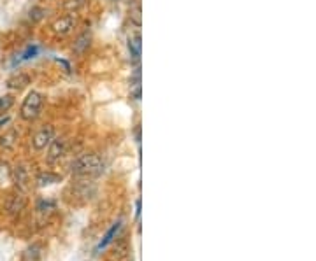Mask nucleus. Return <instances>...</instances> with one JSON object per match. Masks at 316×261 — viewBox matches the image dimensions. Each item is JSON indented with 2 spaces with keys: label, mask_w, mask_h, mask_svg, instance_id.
Here are the masks:
<instances>
[{
  "label": "nucleus",
  "mask_w": 316,
  "mask_h": 261,
  "mask_svg": "<svg viewBox=\"0 0 316 261\" xmlns=\"http://www.w3.org/2000/svg\"><path fill=\"white\" fill-rule=\"evenodd\" d=\"M81 4H83V0H72V2H69L70 7H74V9L78 7V5H81Z\"/></svg>",
  "instance_id": "obj_18"
},
{
  "label": "nucleus",
  "mask_w": 316,
  "mask_h": 261,
  "mask_svg": "<svg viewBox=\"0 0 316 261\" xmlns=\"http://www.w3.org/2000/svg\"><path fill=\"white\" fill-rule=\"evenodd\" d=\"M13 181H14V184H16L18 188L25 189L27 184L30 183L29 168H27L25 165H16V167L13 168Z\"/></svg>",
  "instance_id": "obj_7"
},
{
  "label": "nucleus",
  "mask_w": 316,
  "mask_h": 261,
  "mask_svg": "<svg viewBox=\"0 0 316 261\" xmlns=\"http://www.w3.org/2000/svg\"><path fill=\"white\" fill-rule=\"evenodd\" d=\"M76 23H78V16L76 14H65V16H60L53 25L51 28L57 35L63 37V35H69L72 30L76 28Z\"/></svg>",
  "instance_id": "obj_4"
},
{
  "label": "nucleus",
  "mask_w": 316,
  "mask_h": 261,
  "mask_svg": "<svg viewBox=\"0 0 316 261\" xmlns=\"http://www.w3.org/2000/svg\"><path fill=\"white\" fill-rule=\"evenodd\" d=\"M141 48H143V44H141V35H139V33L132 35L130 39H128V49H130V54H132V58H134V60H139Z\"/></svg>",
  "instance_id": "obj_13"
},
{
  "label": "nucleus",
  "mask_w": 316,
  "mask_h": 261,
  "mask_svg": "<svg viewBox=\"0 0 316 261\" xmlns=\"http://www.w3.org/2000/svg\"><path fill=\"white\" fill-rule=\"evenodd\" d=\"M14 105V97L13 95H0V114L7 112L11 107Z\"/></svg>",
  "instance_id": "obj_14"
},
{
  "label": "nucleus",
  "mask_w": 316,
  "mask_h": 261,
  "mask_svg": "<svg viewBox=\"0 0 316 261\" xmlns=\"http://www.w3.org/2000/svg\"><path fill=\"white\" fill-rule=\"evenodd\" d=\"M104 168H106V163L102 161V158L93 155V153L78 156L70 165L72 174L78 177H97L102 174Z\"/></svg>",
  "instance_id": "obj_1"
},
{
  "label": "nucleus",
  "mask_w": 316,
  "mask_h": 261,
  "mask_svg": "<svg viewBox=\"0 0 316 261\" xmlns=\"http://www.w3.org/2000/svg\"><path fill=\"white\" fill-rule=\"evenodd\" d=\"M7 123H9V118L0 119V128H2V127H5V125H7Z\"/></svg>",
  "instance_id": "obj_19"
},
{
  "label": "nucleus",
  "mask_w": 316,
  "mask_h": 261,
  "mask_svg": "<svg viewBox=\"0 0 316 261\" xmlns=\"http://www.w3.org/2000/svg\"><path fill=\"white\" fill-rule=\"evenodd\" d=\"M39 53V48L37 46H30V48H27V51L23 54H21V58H18V61H23V60H30V58H33L35 54Z\"/></svg>",
  "instance_id": "obj_16"
},
{
  "label": "nucleus",
  "mask_w": 316,
  "mask_h": 261,
  "mask_svg": "<svg viewBox=\"0 0 316 261\" xmlns=\"http://www.w3.org/2000/svg\"><path fill=\"white\" fill-rule=\"evenodd\" d=\"M65 153H67V140L63 139V137H55L50 146H48V155H46V158H48L50 163H57V161H60V159L65 156Z\"/></svg>",
  "instance_id": "obj_5"
},
{
  "label": "nucleus",
  "mask_w": 316,
  "mask_h": 261,
  "mask_svg": "<svg viewBox=\"0 0 316 261\" xmlns=\"http://www.w3.org/2000/svg\"><path fill=\"white\" fill-rule=\"evenodd\" d=\"M90 42H91V35H90V33H88V32L81 33V35L78 37V41L74 42V53L83 54L88 48H90Z\"/></svg>",
  "instance_id": "obj_12"
},
{
  "label": "nucleus",
  "mask_w": 316,
  "mask_h": 261,
  "mask_svg": "<svg viewBox=\"0 0 316 261\" xmlns=\"http://www.w3.org/2000/svg\"><path fill=\"white\" fill-rule=\"evenodd\" d=\"M139 216H141V200H137L136 202V217L139 219Z\"/></svg>",
  "instance_id": "obj_17"
},
{
  "label": "nucleus",
  "mask_w": 316,
  "mask_h": 261,
  "mask_svg": "<svg viewBox=\"0 0 316 261\" xmlns=\"http://www.w3.org/2000/svg\"><path fill=\"white\" fill-rule=\"evenodd\" d=\"M25 207H27L25 196L14 195V196H11V200H9V204H7V212L11 214V216H16V214H20Z\"/></svg>",
  "instance_id": "obj_9"
},
{
  "label": "nucleus",
  "mask_w": 316,
  "mask_h": 261,
  "mask_svg": "<svg viewBox=\"0 0 316 261\" xmlns=\"http://www.w3.org/2000/svg\"><path fill=\"white\" fill-rule=\"evenodd\" d=\"M41 256H42V247L39 244H33L32 247H29V251H27L29 261H37L41 260Z\"/></svg>",
  "instance_id": "obj_15"
},
{
  "label": "nucleus",
  "mask_w": 316,
  "mask_h": 261,
  "mask_svg": "<svg viewBox=\"0 0 316 261\" xmlns=\"http://www.w3.org/2000/svg\"><path fill=\"white\" fill-rule=\"evenodd\" d=\"M30 84V76L25 72H18L14 74V76H11V78L7 79V88L13 91H21L25 90L27 86Z\"/></svg>",
  "instance_id": "obj_6"
},
{
  "label": "nucleus",
  "mask_w": 316,
  "mask_h": 261,
  "mask_svg": "<svg viewBox=\"0 0 316 261\" xmlns=\"http://www.w3.org/2000/svg\"><path fill=\"white\" fill-rule=\"evenodd\" d=\"M119 228H121V221H116L115 225H113L111 228H109V230H107V232H106V235H104L102 240L99 242V245H97V249H95V251H97V253H100V251L106 249L107 245H109L113 240H115L116 233L119 232Z\"/></svg>",
  "instance_id": "obj_8"
},
{
  "label": "nucleus",
  "mask_w": 316,
  "mask_h": 261,
  "mask_svg": "<svg viewBox=\"0 0 316 261\" xmlns=\"http://www.w3.org/2000/svg\"><path fill=\"white\" fill-rule=\"evenodd\" d=\"M57 137V133H55V128L51 127V125H46V127H42L41 130L35 131V135H33L32 139V146L35 151H44L46 147L50 146L51 140Z\"/></svg>",
  "instance_id": "obj_3"
},
{
  "label": "nucleus",
  "mask_w": 316,
  "mask_h": 261,
  "mask_svg": "<svg viewBox=\"0 0 316 261\" xmlns=\"http://www.w3.org/2000/svg\"><path fill=\"white\" fill-rule=\"evenodd\" d=\"M42 105H44V95L39 93V91H30V93L23 98V104H21V109H20L21 119H25V121L37 119L42 112Z\"/></svg>",
  "instance_id": "obj_2"
},
{
  "label": "nucleus",
  "mask_w": 316,
  "mask_h": 261,
  "mask_svg": "<svg viewBox=\"0 0 316 261\" xmlns=\"http://www.w3.org/2000/svg\"><path fill=\"white\" fill-rule=\"evenodd\" d=\"M58 181H60V177L57 174H53V172H42V174L37 176L35 183H37L39 188H46V186H51V184L58 183Z\"/></svg>",
  "instance_id": "obj_11"
},
{
  "label": "nucleus",
  "mask_w": 316,
  "mask_h": 261,
  "mask_svg": "<svg viewBox=\"0 0 316 261\" xmlns=\"http://www.w3.org/2000/svg\"><path fill=\"white\" fill-rule=\"evenodd\" d=\"M18 137H20V133H18L16 130L4 131V135H0V147H2V149H7V151L13 149L18 142Z\"/></svg>",
  "instance_id": "obj_10"
}]
</instances>
